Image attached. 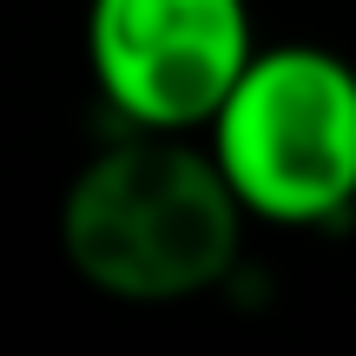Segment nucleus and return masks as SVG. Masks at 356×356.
<instances>
[{"instance_id": "obj_1", "label": "nucleus", "mask_w": 356, "mask_h": 356, "mask_svg": "<svg viewBox=\"0 0 356 356\" xmlns=\"http://www.w3.org/2000/svg\"><path fill=\"white\" fill-rule=\"evenodd\" d=\"M244 204L191 132H132L73 178L60 238L73 270L119 304H178L238 264Z\"/></svg>"}, {"instance_id": "obj_2", "label": "nucleus", "mask_w": 356, "mask_h": 356, "mask_svg": "<svg viewBox=\"0 0 356 356\" xmlns=\"http://www.w3.org/2000/svg\"><path fill=\"white\" fill-rule=\"evenodd\" d=\"M204 145L264 225L304 231L356 211V66L304 40L264 47L204 126Z\"/></svg>"}, {"instance_id": "obj_3", "label": "nucleus", "mask_w": 356, "mask_h": 356, "mask_svg": "<svg viewBox=\"0 0 356 356\" xmlns=\"http://www.w3.org/2000/svg\"><path fill=\"white\" fill-rule=\"evenodd\" d=\"M251 0H86V66L132 132H204L257 60Z\"/></svg>"}]
</instances>
